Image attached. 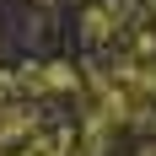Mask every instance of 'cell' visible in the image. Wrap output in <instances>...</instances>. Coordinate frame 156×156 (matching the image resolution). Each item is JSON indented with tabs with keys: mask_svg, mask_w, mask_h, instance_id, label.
Here are the masks:
<instances>
[]
</instances>
